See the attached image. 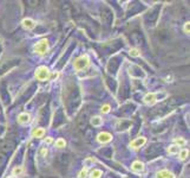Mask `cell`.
Here are the masks:
<instances>
[{
	"label": "cell",
	"mask_w": 190,
	"mask_h": 178,
	"mask_svg": "<svg viewBox=\"0 0 190 178\" xmlns=\"http://www.w3.org/2000/svg\"><path fill=\"white\" fill-rule=\"evenodd\" d=\"M89 64V57L88 56H80L79 58H77L73 63V67L76 70H83L84 68H86Z\"/></svg>",
	"instance_id": "1"
},
{
	"label": "cell",
	"mask_w": 190,
	"mask_h": 178,
	"mask_svg": "<svg viewBox=\"0 0 190 178\" xmlns=\"http://www.w3.org/2000/svg\"><path fill=\"white\" fill-rule=\"evenodd\" d=\"M36 77L39 81H45L50 77V71L46 67H39L36 71Z\"/></svg>",
	"instance_id": "2"
},
{
	"label": "cell",
	"mask_w": 190,
	"mask_h": 178,
	"mask_svg": "<svg viewBox=\"0 0 190 178\" xmlns=\"http://www.w3.org/2000/svg\"><path fill=\"white\" fill-rule=\"evenodd\" d=\"M48 41L46 39H43V41H40V42H38L36 45H34V51L37 52V53H39V55H44L46 50H48Z\"/></svg>",
	"instance_id": "3"
},
{
	"label": "cell",
	"mask_w": 190,
	"mask_h": 178,
	"mask_svg": "<svg viewBox=\"0 0 190 178\" xmlns=\"http://www.w3.org/2000/svg\"><path fill=\"white\" fill-rule=\"evenodd\" d=\"M97 139H98L99 143L105 144V143H109V141L112 139V135H111L110 133H108V132H103V133H99V134H98Z\"/></svg>",
	"instance_id": "4"
},
{
	"label": "cell",
	"mask_w": 190,
	"mask_h": 178,
	"mask_svg": "<svg viewBox=\"0 0 190 178\" xmlns=\"http://www.w3.org/2000/svg\"><path fill=\"white\" fill-rule=\"evenodd\" d=\"M145 141H146V139L144 138V137H141V138H136L132 143H131V146L132 147H135V149H137V147H141L142 145L145 144Z\"/></svg>",
	"instance_id": "5"
},
{
	"label": "cell",
	"mask_w": 190,
	"mask_h": 178,
	"mask_svg": "<svg viewBox=\"0 0 190 178\" xmlns=\"http://www.w3.org/2000/svg\"><path fill=\"white\" fill-rule=\"evenodd\" d=\"M132 170L134 171H136V172H142L143 170H144V164L141 163V161H138V160H136V161H134L132 163Z\"/></svg>",
	"instance_id": "6"
},
{
	"label": "cell",
	"mask_w": 190,
	"mask_h": 178,
	"mask_svg": "<svg viewBox=\"0 0 190 178\" xmlns=\"http://www.w3.org/2000/svg\"><path fill=\"white\" fill-rule=\"evenodd\" d=\"M155 101H156V95H155L154 93H149V94H146L145 98H144V102H145V103L152 104V103H155Z\"/></svg>",
	"instance_id": "7"
},
{
	"label": "cell",
	"mask_w": 190,
	"mask_h": 178,
	"mask_svg": "<svg viewBox=\"0 0 190 178\" xmlns=\"http://www.w3.org/2000/svg\"><path fill=\"white\" fill-rule=\"evenodd\" d=\"M30 121V115L27 113H22L18 116V122L19 124H27Z\"/></svg>",
	"instance_id": "8"
},
{
	"label": "cell",
	"mask_w": 190,
	"mask_h": 178,
	"mask_svg": "<svg viewBox=\"0 0 190 178\" xmlns=\"http://www.w3.org/2000/svg\"><path fill=\"white\" fill-rule=\"evenodd\" d=\"M23 26H24L25 29H27V30H31V29H33L36 26V24H34V22L32 19L26 18V19L23 20Z\"/></svg>",
	"instance_id": "9"
},
{
	"label": "cell",
	"mask_w": 190,
	"mask_h": 178,
	"mask_svg": "<svg viewBox=\"0 0 190 178\" xmlns=\"http://www.w3.org/2000/svg\"><path fill=\"white\" fill-rule=\"evenodd\" d=\"M157 178H175V176L171 172H169L168 170H162L157 173Z\"/></svg>",
	"instance_id": "10"
},
{
	"label": "cell",
	"mask_w": 190,
	"mask_h": 178,
	"mask_svg": "<svg viewBox=\"0 0 190 178\" xmlns=\"http://www.w3.org/2000/svg\"><path fill=\"white\" fill-rule=\"evenodd\" d=\"M44 134H45V129L44 128H37L33 132V137H36V138H43Z\"/></svg>",
	"instance_id": "11"
},
{
	"label": "cell",
	"mask_w": 190,
	"mask_h": 178,
	"mask_svg": "<svg viewBox=\"0 0 190 178\" xmlns=\"http://www.w3.org/2000/svg\"><path fill=\"white\" fill-rule=\"evenodd\" d=\"M91 124H92L94 126H100V125L103 124V119H102L100 116H95V118H92Z\"/></svg>",
	"instance_id": "12"
},
{
	"label": "cell",
	"mask_w": 190,
	"mask_h": 178,
	"mask_svg": "<svg viewBox=\"0 0 190 178\" xmlns=\"http://www.w3.org/2000/svg\"><path fill=\"white\" fill-rule=\"evenodd\" d=\"M181 151L180 150V147L177 146V145H171L169 149H168V152L170 153V154H176V153H178Z\"/></svg>",
	"instance_id": "13"
},
{
	"label": "cell",
	"mask_w": 190,
	"mask_h": 178,
	"mask_svg": "<svg viewBox=\"0 0 190 178\" xmlns=\"http://www.w3.org/2000/svg\"><path fill=\"white\" fill-rule=\"evenodd\" d=\"M56 146L58 147V149H64L65 146H66V143H65V140L64 139H58L57 141H56Z\"/></svg>",
	"instance_id": "14"
},
{
	"label": "cell",
	"mask_w": 190,
	"mask_h": 178,
	"mask_svg": "<svg viewBox=\"0 0 190 178\" xmlns=\"http://www.w3.org/2000/svg\"><path fill=\"white\" fill-rule=\"evenodd\" d=\"M100 176H102V171L100 170H94L91 173H90V177L91 178H100Z\"/></svg>",
	"instance_id": "15"
},
{
	"label": "cell",
	"mask_w": 190,
	"mask_h": 178,
	"mask_svg": "<svg viewBox=\"0 0 190 178\" xmlns=\"http://www.w3.org/2000/svg\"><path fill=\"white\" fill-rule=\"evenodd\" d=\"M12 172H13V175H14V176H20V175L23 173V167H22V166H18V167H14Z\"/></svg>",
	"instance_id": "16"
},
{
	"label": "cell",
	"mask_w": 190,
	"mask_h": 178,
	"mask_svg": "<svg viewBox=\"0 0 190 178\" xmlns=\"http://www.w3.org/2000/svg\"><path fill=\"white\" fill-rule=\"evenodd\" d=\"M175 143L177 144L178 147H180L181 145H186V144H187V141H186L184 139H182V138H176V139H175Z\"/></svg>",
	"instance_id": "17"
},
{
	"label": "cell",
	"mask_w": 190,
	"mask_h": 178,
	"mask_svg": "<svg viewBox=\"0 0 190 178\" xmlns=\"http://www.w3.org/2000/svg\"><path fill=\"white\" fill-rule=\"evenodd\" d=\"M188 154H189L188 150H182V151H180V158L181 159H186L188 157Z\"/></svg>",
	"instance_id": "18"
},
{
	"label": "cell",
	"mask_w": 190,
	"mask_h": 178,
	"mask_svg": "<svg viewBox=\"0 0 190 178\" xmlns=\"http://www.w3.org/2000/svg\"><path fill=\"white\" fill-rule=\"evenodd\" d=\"M86 176H88V169L85 167L79 172V178H86Z\"/></svg>",
	"instance_id": "19"
},
{
	"label": "cell",
	"mask_w": 190,
	"mask_h": 178,
	"mask_svg": "<svg viewBox=\"0 0 190 178\" xmlns=\"http://www.w3.org/2000/svg\"><path fill=\"white\" fill-rule=\"evenodd\" d=\"M100 110H102V113H109L110 112V106L109 104H104Z\"/></svg>",
	"instance_id": "20"
},
{
	"label": "cell",
	"mask_w": 190,
	"mask_h": 178,
	"mask_svg": "<svg viewBox=\"0 0 190 178\" xmlns=\"http://www.w3.org/2000/svg\"><path fill=\"white\" fill-rule=\"evenodd\" d=\"M130 55L134 56V57H137V56H140V52H138L137 49H131L130 50Z\"/></svg>",
	"instance_id": "21"
},
{
	"label": "cell",
	"mask_w": 190,
	"mask_h": 178,
	"mask_svg": "<svg viewBox=\"0 0 190 178\" xmlns=\"http://www.w3.org/2000/svg\"><path fill=\"white\" fill-rule=\"evenodd\" d=\"M184 31H186V33H189V23H187L184 25Z\"/></svg>",
	"instance_id": "22"
},
{
	"label": "cell",
	"mask_w": 190,
	"mask_h": 178,
	"mask_svg": "<svg viewBox=\"0 0 190 178\" xmlns=\"http://www.w3.org/2000/svg\"><path fill=\"white\" fill-rule=\"evenodd\" d=\"M52 141H53V140H52V138H48V139H45V143H46V144H52Z\"/></svg>",
	"instance_id": "23"
},
{
	"label": "cell",
	"mask_w": 190,
	"mask_h": 178,
	"mask_svg": "<svg viewBox=\"0 0 190 178\" xmlns=\"http://www.w3.org/2000/svg\"><path fill=\"white\" fill-rule=\"evenodd\" d=\"M42 154H43V155H45V154H48V150H46V149H44V150H42Z\"/></svg>",
	"instance_id": "24"
},
{
	"label": "cell",
	"mask_w": 190,
	"mask_h": 178,
	"mask_svg": "<svg viewBox=\"0 0 190 178\" xmlns=\"http://www.w3.org/2000/svg\"><path fill=\"white\" fill-rule=\"evenodd\" d=\"M56 77H58V74H57V73H54V74L51 75V78H56Z\"/></svg>",
	"instance_id": "25"
},
{
	"label": "cell",
	"mask_w": 190,
	"mask_h": 178,
	"mask_svg": "<svg viewBox=\"0 0 190 178\" xmlns=\"http://www.w3.org/2000/svg\"><path fill=\"white\" fill-rule=\"evenodd\" d=\"M7 178H13V177H7Z\"/></svg>",
	"instance_id": "26"
}]
</instances>
